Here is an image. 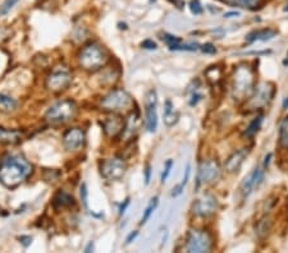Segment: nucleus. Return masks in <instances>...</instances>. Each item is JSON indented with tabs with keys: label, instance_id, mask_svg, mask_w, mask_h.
I'll use <instances>...</instances> for the list:
<instances>
[{
	"label": "nucleus",
	"instance_id": "f257e3e1",
	"mask_svg": "<svg viewBox=\"0 0 288 253\" xmlns=\"http://www.w3.org/2000/svg\"><path fill=\"white\" fill-rule=\"evenodd\" d=\"M31 173L32 165L22 155H6L0 161V183L6 188H17L31 175Z\"/></svg>",
	"mask_w": 288,
	"mask_h": 253
},
{
	"label": "nucleus",
	"instance_id": "f03ea898",
	"mask_svg": "<svg viewBox=\"0 0 288 253\" xmlns=\"http://www.w3.org/2000/svg\"><path fill=\"white\" fill-rule=\"evenodd\" d=\"M232 95L237 101H245L255 88V72L248 64H240L232 73Z\"/></svg>",
	"mask_w": 288,
	"mask_h": 253
},
{
	"label": "nucleus",
	"instance_id": "7ed1b4c3",
	"mask_svg": "<svg viewBox=\"0 0 288 253\" xmlns=\"http://www.w3.org/2000/svg\"><path fill=\"white\" fill-rule=\"evenodd\" d=\"M78 65L84 71L87 72H97L105 67L109 62V54L106 49L99 42H89L86 43L77 55Z\"/></svg>",
	"mask_w": 288,
	"mask_h": 253
},
{
	"label": "nucleus",
	"instance_id": "20e7f679",
	"mask_svg": "<svg viewBox=\"0 0 288 253\" xmlns=\"http://www.w3.org/2000/svg\"><path fill=\"white\" fill-rule=\"evenodd\" d=\"M77 105L73 100H59L48 109L45 121L51 126H60L73 121L77 115Z\"/></svg>",
	"mask_w": 288,
	"mask_h": 253
},
{
	"label": "nucleus",
	"instance_id": "39448f33",
	"mask_svg": "<svg viewBox=\"0 0 288 253\" xmlns=\"http://www.w3.org/2000/svg\"><path fill=\"white\" fill-rule=\"evenodd\" d=\"M132 106H134V100L127 91L122 90V88L110 91L105 96H102L100 100V108L113 114L130 110Z\"/></svg>",
	"mask_w": 288,
	"mask_h": 253
},
{
	"label": "nucleus",
	"instance_id": "423d86ee",
	"mask_svg": "<svg viewBox=\"0 0 288 253\" xmlns=\"http://www.w3.org/2000/svg\"><path fill=\"white\" fill-rule=\"evenodd\" d=\"M274 95H276V86L272 82H261L254 88L251 96L247 99L245 108L248 111L264 109L269 105Z\"/></svg>",
	"mask_w": 288,
	"mask_h": 253
},
{
	"label": "nucleus",
	"instance_id": "0eeeda50",
	"mask_svg": "<svg viewBox=\"0 0 288 253\" xmlns=\"http://www.w3.org/2000/svg\"><path fill=\"white\" fill-rule=\"evenodd\" d=\"M213 237H211V234L208 230L192 229L186 237V246H185V248L190 253H201L210 252L213 250Z\"/></svg>",
	"mask_w": 288,
	"mask_h": 253
},
{
	"label": "nucleus",
	"instance_id": "6e6552de",
	"mask_svg": "<svg viewBox=\"0 0 288 253\" xmlns=\"http://www.w3.org/2000/svg\"><path fill=\"white\" fill-rule=\"evenodd\" d=\"M72 80H73V74L71 69L67 67H56L50 72L45 80V87L50 92L59 93L68 88L69 84H72Z\"/></svg>",
	"mask_w": 288,
	"mask_h": 253
},
{
	"label": "nucleus",
	"instance_id": "1a4fd4ad",
	"mask_svg": "<svg viewBox=\"0 0 288 253\" xmlns=\"http://www.w3.org/2000/svg\"><path fill=\"white\" fill-rule=\"evenodd\" d=\"M127 165L122 158H112L104 160L100 164V173L102 178L109 182L121 180L126 174Z\"/></svg>",
	"mask_w": 288,
	"mask_h": 253
},
{
	"label": "nucleus",
	"instance_id": "9d476101",
	"mask_svg": "<svg viewBox=\"0 0 288 253\" xmlns=\"http://www.w3.org/2000/svg\"><path fill=\"white\" fill-rule=\"evenodd\" d=\"M222 175V169L218 161L204 160L198 167L197 174V187L201 184H211L215 183Z\"/></svg>",
	"mask_w": 288,
	"mask_h": 253
},
{
	"label": "nucleus",
	"instance_id": "9b49d317",
	"mask_svg": "<svg viewBox=\"0 0 288 253\" xmlns=\"http://www.w3.org/2000/svg\"><path fill=\"white\" fill-rule=\"evenodd\" d=\"M218 209V201L213 195H204L192 204V213L197 217H209L215 213Z\"/></svg>",
	"mask_w": 288,
	"mask_h": 253
},
{
	"label": "nucleus",
	"instance_id": "f8f14e48",
	"mask_svg": "<svg viewBox=\"0 0 288 253\" xmlns=\"http://www.w3.org/2000/svg\"><path fill=\"white\" fill-rule=\"evenodd\" d=\"M145 126L147 132H155L158 126V114H156V92L150 90L146 93L145 99Z\"/></svg>",
	"mask_w": 288,
	"mask_h": 253
},
{
	"label": "nucleus",
	"instance_id": "ddd939ff",
	"mask_svg": "<svg viewBox=\"0 0 288 253\" xmlns=\"http://www.w3.org/2000/svg\"><path fill=\"white\" fill-rule=\"evenodd\" d=\"M264 171H265V170L263 169V167H256L245 176V179L242 180L241 187H240V192H241V196L243 200L247 198L248 196L260 185V183L263 182Z\"/></svg>",
	"mask_w": 288,
	"mask_h": 253
},
{
	"label": "nucleus",
	"instance_id": "4468645a",
	"mask_svg": "<svg viewBox=\"0 0 288 253\" xmlns=\"http://www.w3.org/2000/svg\"><path fill=\"white\" fill-rule=\"evenodd\" d=\"M85 130L82 128H69L63 134V146L67 151H77L85 145Z\"/></svg>",
	"mask_w": 288,
	"mask_h": 253
},
{
	"label": "nucleus",
	"instance_id": "2eb2a0df",
	"mask_svg": "<svg viewBox=\"0 0 288 253\" xmlns=\"http://www.w3.org/2000/svg\"><path fill=\"white\" fill-rule=\"evenodd\" d=\"M124 126V119L119 115H114L112 117H108L105 121L102 122V129L105 133L106 137H110V138H115V137H119L122 133V129Z\"/></svg>",
	"mask_w": 288,
	"mask_h": 253
},
{
	"label": "nucleus",
	"instance_id": "dca6fc26",
	"mask_svg": "<svg viewBox=\"0 0 288 253\" xmlns=\"http://www.w3.org/2000/svg\"><path fill=\"white\" fill-rule=\"evenodd\" d=\"M139 126H140V117L137 113H131L127 117V119L124 121V126L122 129L121 136L119 138L122 141H130L132 139V137L135 136L139 130Z\"/></svg>",
	"mask_w": 288,
	"mask_h": 253
},
{
	"label": "nucleus",
	"instance_id": "f3484780",
	"mask_svg": "<svg viewBox=\"0 0 288 253\" xmlns=\"http://www.w3.org/2000/svg\"><path fill=\"white\" fill-rule=\"evenodd\" d=\"M246 155H247V152L245 150H237L233 154H231L224 163V169L227 173H237L245 161Z\"/></svg>",
	"mask_w": 288,
	"mask_h": 253
},
{
	"label": "nucleus",
	"instance_id": "a211bd4d",
	"mask_svg": "<svg viewBox=\"0 0 288 253\" xmlns=\"http://www.w3.org/2000/svg\"><path fill=\"white\" fill-rule=\"evenodd\" d=\"M53 207L56 211L64 210V209H71L76 205L75 197L71 193H67L63 189H59L53 197V202H51Z\"/></svg>",
	"mask_w": 288,
	"mask_h": 253
},
{
	"label": "nucleus",
	"instance_id": "6ab92c4d",
	"mask_svg": "<svg viewBox=\"0 0 288 253\" xmlns=\"http://www.w3.org/2000/svg\"><path fill=\"white\" fill-rule=\"evenodd\" d=\"M23 138V133L17 129H8L0 126V145H17Z\"/></svg>",
	"mask_w": 288,
	"mask_h": 253
},
{
	"label": "nucleus",
	"instance_id": "aec40b11",
	"mask_svg": "<svg viewBox=\"0 0 288 253\" xmlns=\"http://www.w3.org/2000/svg\"><path fill=\"white\" fill-rule=\"evenodd\" d=\"M278 32L273 28H265V30H259V31H252L251 34L247 35L246 41L248 43L255 42V41H268L272 40L273 37L276 36Z\"/></svg>",
	"mask_w": 288,
	"mask_h": 253
},
{
	"label": "nucleus",
	"instance_id": "412c9836",
	"mask_svg": "<svg viewBox=\"0 0 288 253\" xmlns=\"http://www.w3.org/2000/svg\"><path fill=\"white\" fill-rule=\"evenodd\" d=\"M223 3L228 4L232 6H239L242 9L255 10L263 5L264 0H222Z\"/></svg>",
	"mask_w": 288,
	"mask_h": 253
},
{
	"label": "nucleus",
	"instance_id": "4be33fe9",
	"mask_svg": "<svg viewBox=\"0 0 288 253\" xmlns=\"http://www.w3.org/2000/svg\"><path fill=\"white\" fill-rule=\"evenodd\" d=\"M177 121H178V113L174 111L171 100H167L164 105V123L168 126H172L177 123Z\"/></svg>",
	"mask_w": 288,
	"mask_h": 253
},
{
	"label": "nucleus",
	"instance_id": "5701e85b",
	"mask_svg": "<svg viewBox=\"0 0 288 253\" xmlns=\"http://www.w3.org/2000/svg\"><path fill=\"white\" fill-rule=\"evenodd\" d=\"M17 109V101L9 96L0 93V113H12Z\"/></svg>",
	"mask_w": 288,
	"mask_h": 253
},
{
	"label": "nucleus",
	"instance_id": "b1692460",
	"mask_svg": "<svg viewBox=\"0 0 288 253\" xmlns=\"http://www.w3.org/2000/svg\"><path fill=\"white\" fill-rule=\"evenodd\" d=\"M279 147L288 150V117H286L279 126Z\"/></svg>",
	"mask_w": 288,
	"mask_h": 253
},
{
	"label": "nucleus",
	"instance_id": "393cba45",
	"mask_svg": "<svg viewBox=\"0 0 288 253\" xmlns=\"http://www.w3.org/2000/svg\"><path fill=\"white\" fill-rule=\"evenodd\" d=\"M205 77H206V80L210 82V84H218L220 81V78H222V69L219 68V67H217V65H213V67H210V68L206 69V72H205Z\"/></svg>",
	"mask_w": 288,
	"mask_h": 253
},
{
	"label": "nucleus",
	"instance_id": "a878e982",
	"mask_svg": "<svg viewBox=\"0 0 288 253\" xmlns=\"http://www.w3.org/2000/svg\"><path fill=\"white\" fill-rule=\"evenodd\" d=\"M158 204H159V198L158 197H154L151 198V201H150V204L147 205V207L145 209V211H144V215L143 217H141V225H144L145 222H147V220L150 219V216L152 215V212H154L155 210H156V207H158Z\"/></svg>",
	"mask_w": 288,
	"mask_h": 253
},
{
	"label": "nucleus",
	"instance_id": "bb28decb",
	"mask_svg": "<svg viewBox=\"0 0 288 253\" xmlns=\"http://www.w3.org/2000/svg\"><path fill=\"white\" fill-rule=\"evenodd\" d=\"M261 123H263V115H257V117L255 118L254 121H252L250 124H248V126L246 128L245 133H243V136H245V137H252V136H254L255 133H256L257 130L260 129Z\"/></svg>",
	"mask_w": 288,
	"mask_h": 253
},
{
	"label": "nucleus",
	"instance_id": "cd10ccee",
	"mask_svg": "<svg viewBox=\"0 0 288 253\" xmlns=\"http://www.w3.org/2000/svg\"><path fill=\"white\" fill-rule=\"evenodd\" d=\"M255 230H256V234L259 238H264L267 237L268 232L270 230V221L267 217H263L261 220H259L255 226Z\"/></svg>",
	"mask_w": 288,
	"mask_h": 253
},
{
	"label": "nucleus",
	"instance_id": "c85d7f7f",
	"mask_svg": "<svg viewBox=\"0 0 288 253\" xmlns=\"http://www.w3.org/2000/svg\"><path fill=\"white\" fill-rule=\"evenodd\" d=\"M190 174H191V165L189 164V165L186 167V170H185V175H183V179H182V182H181V184L176 185V187L173 188V191H172V197H178V196L182 193L185 185H186L187 182H189Z\"/></svg>",
	"mask_w": 288,
	"mask_h": 253
},
{
	"label": "nucleus",
	"instance_id": "c756f323",
	"mask_svg": "<svg viewBox=\"0 0 288 253\" xmlns=\"http://www.w3.org/2000/svg\"><path fill=\"white\" fill-rule=\"evenodd\" d=\"M161 40H163L165 43H167V45L169 46V49H171V50H174L177 46H178V45H180L181 42H182L180 37L173 36V35H169V34L163 35V37H161Z\"/></svg>",
	"mask_w": 288,
	"mask_h": 253
},
{
	"label": "nucleus",
	"instance_id": "7c9ffc66",
	"mask_svg": "<svg viewBox=\"0 0 288 253\" xmlns=\"http://www.w3.org/2000/svg\"><path fill=\"white\" fill-rule=\"evenodd\" d=\"M19 0H4V3L0 5V16H4L6 13L12 9L13 6L18 3Z\"/></svg>",
	"mask_w": 288,
	"mask_h": 253
},
{
	"label": "nucleus",
	"instance_id": "2f4dec72",
	"mask_svg": "<svg viewBox=\"0 0 288 253\" xmlns=\"http://www.w3.org/2000/svg\"><path fill=\"white\" fill-rule=\"evenodd\" d=\"M190 9H191L192 14H195V16H198V14H201L202 13V5L200 3V0H191L190 1Z\"/></svg>",
	"mask_w": 288,
	"mask_h": 253
},
{
	"label": "nucleus",
	"instance_id": "473e14b6",
	"mask_svg": "<svg viewBox=\"0 0 288 253\" xmlns=\"http://www.w3.org/2000/svg\"><path fill=\"white\" fill-rule=\"evenodd\" d=\"M172 168H173V160H168L164 165V170L161 173V183H164L167 180V178L169 176V173H171Z\"/></svg>",
	"mask_w": 288,
	"mask_h": 253
},
{
	"label": "nucleus",
	"instance_id": "72a5a7b5",
	"mask_svg": "<svg viewBox=\"0 0 288 253\" xmlns=\"http://www.w3.org/2000/svg\"><path fill=\"white\" fill-rule=\"evenodd\" d=\"M80 195H81V201H82V204H84V206L87 209V196H89V192H87V187L86 184H82L81 185L80 188Z\"/></svg>",
	"mask_w": 288,
	"mask_h": 253
},
{
	"label": "nucleus",
	"instance_id": "f704fd0d",
	"mask_svg": "<svg viewBox=\"0 0 288 253\" xmlns=\"http://www.w3.org/2000/svg\"><path fill=\"white\" fill-rule=\"evenodd\" d=\"M200 49H201L202 53H205V54H215L217 53V49H215V46H214L213 43H210V42L202 45Z\"/></svg>",
	"mask_w": 288,
	"mask_h": 253
},
{
	"label": "nucleus",
	"instance_id": "c9c22d12",
	"mask_svg": "<svg viewBox=\"0 0 288 253\" xmlns=\"http://www.w3.org/2000/svg\"><path fill=\"white\" fill-rule=\"evenodd\" d=\"M141 46H143L144 49H146V50H155L156 47H158V45H156V42H154L152 40L147 39V40H145L141 42Z\"/></svg>",
	"mask_w": 288,
	"mask_h": 253
},
{
	"label": "nucleus",
	"instance_id": "e433bc0d",
	"mask_svg": "<svg viewBox=\"0 0 288 253\" xmlns=\"http://www.w3.org/2000/svg\"><path fill=\"white\" fill-rule=\"evenodd\" d=\"M18 239H19V242L23 244V247H26V248H27L28 246H31V243H32V238L30 237V235H21Z\"/></svg>",
	"mask_w": 288,
	"mask_h": 253
},
{
	"label": "nucleus",
	"instance_id": "4c0bfd02",
	"mask_svg": "<svg viewBox=\"0 0 288 253\" xmlns=\"http://www.w3.org/2000/svg\"><path fill=\"white\" fill-rule=\"evenodd\" d=\"M144 173H145V184H149L150 178H151V167H150V165H146Z\"/></svg>",
	"mask_w": 288,
	"mask_h": 253
},
{
	"label": "nucleus",
	"instance_id": "58836bf2",
	"mask_svg": "<svg viewBox=\"0 0 288 253\" xmlns=\"http://www.w3.org/2000/svg\"><path fill=\"white\" fill-rule=\"evenodd\" d=\"M128 205H130V198H126L123 204L121 205V207H119V216H122L126 212V209L128 207Z\"/></svg>",
	"mask_w": 288,
	"mask_h": 253
},
{
	"label": "nucleus",
	"instance_id": "ea45409f",
	"mask_svg": "<svg viewBox=\"0 0 288 253\" xmlns=\"http://www.w3.org/2000/svg\"><path fill=\"white\" fill-rule=\"evenodd\" d=\"M201 97L202 96L200 95V93H193V95H192V99H191V101H190V105L191 106H193V105H196V104H197L198 101H200V100H201Z\"/></svg>",
	"mask_w": 288,
	"mask_h": 253
},
{
	"label": "nucleus",
	"instance_id": "a19ab883",
	"mask_svg": "<svg viewBox=\"0 0 288 253\" xmlns=\"http://www.w3.org/2000/svg\"><path fill=\"white\" fill-rule=\"evenodd\" d=\"M137 235H139V233H137V232H132V233H131V234L127 237V239H126V243H127V244L132 243V242H134L135 239H136Z\"/></svg>",
	"mask_w": 288,
	"mask_h": 253
},
{
	"label": "nucleus",
	"instance_id": "79ce46f5",
	"mask_svg": "<svg viewBox=\"0 0 288 253\" xmlns=\"http://www.w3.org/2000/svg\"><path fill=\"white\" fill-rule=\"evenodd\" d=\"M270 159H272V154H268L265 158H264V163H263V169L264 170H267V168H268V165H269V163H270Z\"/></svg>",
	"mask_w": 288,
	"mask_h": 253
},
{
	"label": "nucleus",
	"instance_id": "37998d69",
	"mask_svg": "<svg viewBox=\"0 0 288 253\" xmlns=\"http://www.w3.org/2000/svg\"><path fill=\"white\" fill-rule=\"evenodd\" d=\"M94 251V242H90V243L87 244V247L85 248V252L86 253H90Z\"/></svg>",
	"mask_w": 288,
	"mask_h": 253
},
{
	"label": "nucleus",
	"instance_id": "c03bdc74",
	"mask_svg": "<svg viewBox=\"0 0 288 253\" xmlns=\"http://www.w3.org/2000/svg\"><path fill=\"white\" fill-rule=\"evenodd\" d=\"M237 16H240L239 12H230V13H226V14H224V17H226V18H231V17H237Z\"/></svg>",
	"mask_w": 288,
	"mask_h": 253
},
{
	"label": "nucleus",
	"instance_id": "a18cd8bd",
	"mask_svg": "<svg viewBox=\"0 0 288 253\" xmlns=\"http://www.w3.org/2000/svg\"><path fill=\"white\" fill-rule=\"evenodd\" d=\"M283 109H288V97H286L285 101H283Z\"/></svg>",
	"mask_w": 288,
	"mask_h": 253
},
{
	"label": "nucleus",
	"instance_id": "49530a36",
	"mask_svg": "<svg viewBox=\"0 0 288 253\" xmlns=\"http://www.w3.org/2000/svg\"><path fill=\"white\" fill-rule=\"evenodd\" d=\"M283 10H285V12H288V3H287V4H286V6H285V9H283Z\"/></svg>",
	"mask_w": 288,
	"mask_h": 253
},
{
	"label": "nucleus",
	"instance_id": "de8ad7c7",
	"mask_svg": "<svg viewBox=\"0 0 288 253\" xmlns=\"http://www.w3.org/2000/svg\"><path fill=\"white\" fill-rule=\"evenodd\" d=\"M287 58H288V54H287ZM288 64V60H285V65Z\"/></svg>",
	"mask_w": 288,
	"mask_h": 253
}]
</instances>
